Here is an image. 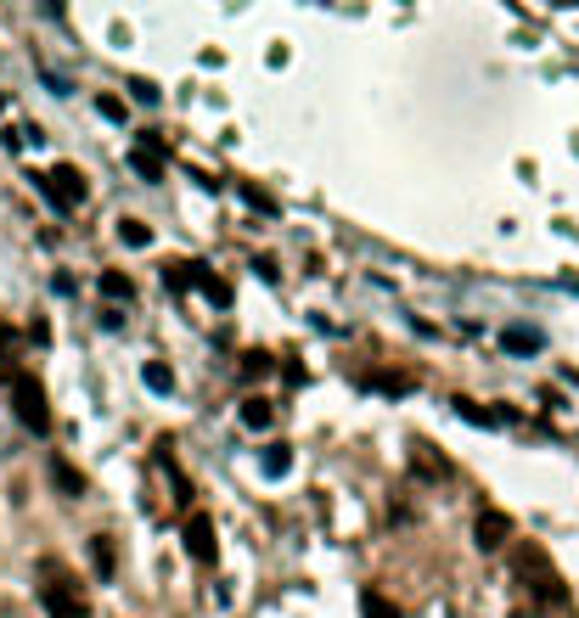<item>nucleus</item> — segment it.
Here are the masks:
<instances>
[{
	"mask_svg": "<svg viewBox=\"0 0 579 618\" xmlns=\"http://www.w3.org/2000/svg\"><path fill=\"white\" fill-rule=\"evenodd\" d=\"M141 383H146L152 394H175V372L163 366V361H146V366H141Z\"/></svg>",
	"mask_w": 579,
	"mask_h": 618,
	"instance_id": "nucleus-15",
	"label": "nucleus"
},
{
	"mask_svg": "<svg viewBox=\"0 0 579 618\" xmlns=\"http://www.w3.org/2000/svg\"><path fill=\"white\" fill-rule=\"evenodd\" d=\"M512 568H518V579H524V585H529L540 601H562V596H568V590H562V574L551 568V557H546L535 540L512 551Z\"/></svg>",
	"mask_w": 579,
	"mask_h": 618,
	"instance_id": "nucleus-2",
	"label": "nucleus"
},
{
	"mask_svg": "<svg viewBox=\"0 0 579 618\" xmlns=\"http://www.w3.org/2000/svg\"><path fill=\"white\" fill-rule=\"evenodd\" d=\"M51 484H57V489H62L68 500H79V495H85V473H73V467H68L62 456L51 462Z\"/></svg>",
	"mask_w": 579,
	"mask_h": 618,
	"instance_id": "nucleus-14",
	"label": "nucleus"
},
{
	"mask_svg": "<svg viewBox=\"0 0 579 618\" xmlns=\"http://www.w3.org/2000/svg\"><path fill=\"white\" fill-rule=\"evenodd\" d=\"M96 287H102V298H108V304H130V298H135V282H130L124 271H102V276H96Z\"/></svg>",
	"mask_w": 579,
	"mask_h": 618,
	"instance_id": "nucleus-11",
	"label": "nucleus"
},
{
	"mask_svg": "<svg viewBox=\"0 0 579 618\" xmlns=\"http://www.w3.org/2000/svg\"><path fill=\"white\" fill-rule=\"evenodd\" d=\"M34 186H40V197L57 209V214H73L79 203H85V174H79L73 163H57V169H45V174H34Z\"/></svg>",
	"mask_w": 579,
	"mask_h": 618,
	"instance_id": "nucleus-3",
	"label": "nucleus"
},
{
	"mask_svg": "<svg viewBox=\"0 0 579 618\" xmlns=\"http://www.w3.org/2000/svg\"><path fill=\"white\" fill-rule=\"evenodd\" d=\"M501 348H507V355H540L546 337L529 332V326H507V332H501Z\"/></svg>",
	"mask_w": 579,
	"mask_h": 618,
	"instance_id": "nucleus-10",
	"label": "nucleus"
},
{
	"mask_svg": "<svg viewBox=\"0 0 579 618\" xmlns=\"http://www.w3.org/2000/svg\"><path fill=\"white\" fill-rule=\"evenodd\" d=\"M260 473H265L271 484H276V478H287V473H293V445H271V450L260 456Z\"/></svg>",
	"mask_w": 579,
	"mask_h": 618,
	"instance_id": "nucleus-13",
	"label": "nucleus"
},
{
	"mask_svg": "<svg viewBox=\"0 0 579 618\" xmlns=\"http://www.w3.org/2000/svg\"><path fill=\"white\" fill-rule=\"evenodd\" d=\"M0 108H7V97H0Z\"/></svg>",
	"mask_w": 579,
	"mask_h": 618,
	"instance_id": "nucleus-28",
	"label": "nucleus"
},
{
	"mask_svg": "<svg viewBox=\"0 0 579 618\" xmlns=\"http://www.w3.org/2000/svg\"><path fill=\"white\" fill-rule=\"evenodd\" d=\"M130 97H135V102H146V108H158V97H163V91H158L152 79H130Z\"/></svg>",
	"mask_w": 579,
	"mask_h": 618,
	"instance_id": "nucleus-21",
	"label": "nucleus"
},
{
	"mask_svg": "<svg viewBox=\"0 0 579 618\" xmlns=\"http://www.w3.org/2000/svg\"><path fill=\"white\" fill-rule=\"evenodd\" d=\"M372 388H383V394H410V377H372Z\"/></svg>",
	"mask_w": 579,
	"mask_h": 618,
	"instance_id": "nucleus-26",
	"label": "nucleus"
},
{
	"mask_svg": "<svg viewBox=\"0 0 579 618\" xmlns=\"http://www.w3.org/2000/svg\"><path fill=\"white\" fill-rule=\"evenodd\" d=\"M12 377H18V372H12V348H7V343H0V383H7V388H12Z\"/></svg>",
	"mask_w": 579,
	"mask_h": 618,
	"instance_id": "nucleus-27",
	"label": "nucleus"
},
{
	"mask_svg": "<svg viewBox=\"0 0 579 618\" xmlns=\"http://www.w3.org/2000/svg\"><path fill=\"white\" fill-rule=\"evenodd\" d=\"M507 540H512V517L495 511V506H484L478 523H473V546H478V551H501Z\"/></svg>",
	"mask_w": 579,
	"mask_h": 618,
	"instance_id": "nucleus-6",
	"label": "nucleus"
},
{
	"mask_svg": "<svg viewBox=\"0 0 579 618\" xmlns=\"http://www.w3.org/2000/svg\"><path fill=\"white\" fill-rule=\"evenodd\" d=\"M96 113L113 119V124H124V102H119V97H96Z\"/></svg>",
	"mask_w": 579,
	"mask_h": 618,
	"instance_id": "nucleus-24",
	"label": "nucleus"
},
{
	"mask_svg": "<svg viewBox=\"0 0 579 618\" xmlns=\"http://www.w3.org/2000/svg\"><path fill=\"white\" fill-rule=\"evenodd\" d=\"M197 276H203V264H197V259H175V264H163V287H170V293H192V287H197Z\"/></svg>",
	"mask_w": 579,
	"mask_h": 618,
	"instance_id": "nucleus-8",
	"label": "nucleus"
},
{
	"mask_svg": "<svg viewBox=\"0 0 579 618\" xmlns=\"http://www.w3.org/2000/svg\"><path fill=\"white\" fill-rule=\"evenodd\" d=\"M40 574H45V585H40V607H45L51 618H91L85 596H79V585H73V574H68L62 563H40Z\"/></svg>",
	"mask_w": 579,
	"mask_h": 618,
	"instance_id": "nucleus-1",
	"label": "nucleus"
},
{
	"mask_svg": "<svg viewBox=\"0 0 579 618\" xmlns=\"http://www.w3.org/2000/svg\"><path fill=\"white\" fill-rule=\"evenodd\" d=\"M214 551H220L214 517H209V511H192V517H186V557H192V563H214Z\"/></svg>",
	"mask_w": 579,
	"mask_h": 618,
	"instance_id": "nucleus-7",
	"label": "nucleus"
},
{
	"mask_svg": "<svg viewBox=\"0 0 579 618\" xmlns=\"http://www.w3.org/2000/svg\"><path fill=\"white\" fill-rule=\"evenodd\" d=\"M461 405V416L473 422V427H501V422H512V411H484V405H473V399H456Z\"/></svg>",
	"mask_w": 579,
	"mask_h": 618,
	"instance_id": "nucleus-16",
	"label": "nucleus"
},
{
	"mask_svg": "<svg viewBox=\"0 0 579 618\" xmlns=\"http://www.w3.org/2000/svg\"><path fill=\"white\" fill-rule=\"evenodd\" d=\"M360 612H366V618H399V607H394L383 590H360Z\"/></svg>",
	"mask_w": 579,
	"mask_h": 618,
	"instance_id": "nucleus-19",
	"label": "nucleus"
},
{
	"mask_svg": "<svg viewBox=\"0 0 579 618\" xmlns=\"http://www.w3.org/2000/svg\"><path fill=\"white\" fill-rule=\"evenodd\" d=\"M271 416H276L271 399H260V394H247V399H242V422H247V427H271Z\"/></svg>",
	"mask_w": 579,
	"mask_h": 618,
	"instance_id": "nucleus-18",
	"label": "nucleus"
},
{
	"mask_svg": "<svg viewBox=\"0 0 579 618\" xmlns=\"http://www.w3.org/2000/svg\"><path fill=\"white\" fill-rule=\"evenodd\" d=\"M271 366H276V361H271V355H260V348H254V355H242V377H265Z\"/></svg>",
	"mask_w": 579,
	"mask_h": 618,
	"instance_id": "nucleus-22",
	"label": "nucleus"
},
{
	"mask_svg": "<svg viewBox=\"0 0 579 618\" xmlns=\"http://www.w3.org/2000/svg\"><path fill=\"white\" fill-rule=\"evenodd\" d=\"M119 242H124V247H152V225L124 214V220H119Z\"/></svg>",
	"mask_w": 579,
	"mask_h": 618,
	"instance_id": "nucleus-17",
	"label": "nucleus"
},
{
	"mask_svg": "<svg viewBox=\"0 0 579 618\" xmlns=\"http://www.w3.org/2000/svg\"><path fill=\"white\" fill-rule=\"evenodd\" d=\"M254 276H260V282H282V271H276V259H271V253L254 259Z\"/></svg>",
	"mask_w": 579,
	"mask_h": 618,
	"instance_id": "nucleus-25",
	"label": "nucleus"
},
{
	"mask_svg": "<svg viewBox=\"0 0 579 618\" xmlns=\"http://www.w3.org/2000/svg\"><path fill=\"white\" fill-rule=\"evenodd\" d=\"M91 568H96V579H113V574H119V551H113V535H96V540H91Z\"/></svg>",
	"mask_w": 579,
	"mask_h": 618,
	"instance_id": "nucleus-12",
	"label": "nucleus"
},
{
	"mask_svg": "<svg viewBox=\"0 0 579 618\" xmlns=\"http://www.w3.org/2000/svg\"><path fill=\"white\" fill-rule=\"evenodd\" d=\"M197 287H203V293H209V298H214L220 310H231V287H225L220 276H209V271H203V276H197Z\"/></svg>",
	"mask_w": 579,
	"mask_h": 618,
	"instance_id": "nucleus-20",
	"label": "nucleus"
},
{
	"mask_svg": "<svg viewBox=\"0 0 579 618\" xmlns=\"http://www.w3.org/2000/svg\"><path fill=\"white\" fill-rule=\"evenodd\" d=\"M12 411H18V422L29 427V433H51V405H45V388H40V377H29V372H18L12 377Z\"/></svg>",
	"mask_w": 579,
	"mask_h": 618,
	"instance_id": "nucleus-4",
	"label": "nucleus"
},
{
	"mask_svg": "<svg viewBox=\"0 0 579 618\" xmlns=\"http://www.w3.org/2000/svg\"><path fill=\"white\" fill-rule=\"evenodd\" d=\"M410 473H417L423 484H445L450 478V462L445 456H428V445H417V450H410Z\"/></svg>",
	"mask_w": 579,
	"mask_h": 618,
	"instance_id": "nucleus-9",
	"label": "nucleus"
},
{
	"mask_svg": "<svg viewBox=\"0 0 579 618\" xmlns=\"http://www.w3.org/2000/svg\"><path fill=\"white\" fill-rule=\"evenodd\" d=\"M242 203H247V209H260V214H276V203H271L260 186H242Z\"/></svg>",
	"mask_w": 579,
	"mask_h": 618,
	"instance_id": "nucleus-23",
	"label": "nucleus"
},
{
	"mask_svg": "<svg viewBox=\"0 0 579 618\" xmlns=\"http://www.w3.org/2000/svg\"><path fill=\"white\" fill-rule=\"evenodd\" d=\"M130 169L141 174L146 186H158L163 174H170V169H163V135H158V130H141V135H135V146H130Z\"/></svg>",
	"mask_w": 579,
	"mask_h": 618,
	"instance_id": "nucleus-5",
	"label": "nucleus"
}]
</instances>
